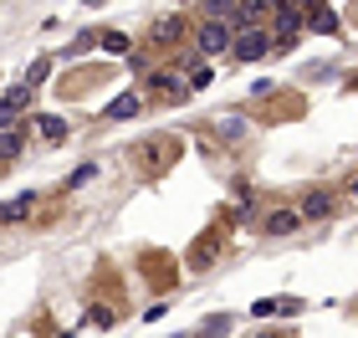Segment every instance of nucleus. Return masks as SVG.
<instances>
[{
    "label": "nucleus",
    "mask_w": 358,
    "mask_h": 338,
    "mask_svg": "<svg viewBox=\"0 0 358 338\" xmlns=\"http://www.w3.org/2000/svg\"><path fill=\"white\" fill-rule=\"evenodd\" d=\"M251 313H256V318H271V313H276V297H262V302H251Z\"/></svg>",
    "instance_id": "412c9836"
},
{
    "label": "nucleus",
    "mask_w": 358,
    "mask_h": 338,
    "mask_svg": "<svg viewBox=\"0 0 358 338\" xmlns=\"http://www.w3.org/2000/svg\"><path fill=\"white\" fill-rule=\"evenodd\" d=\"M348 200H353V205H358V180H348Z\"/></svg>",
    "instance_id": "4be33fe9"
},
{
    "label": "nucleus",
    "mask_w": 358,
    "mask_h": 338,
    "mask_svg": "<svg viewBox=\"0 0 358 338\" xmlns=\"http://www.w3.org/2000/svg\"><path fill=\"white\" fill-rule=\"evenodd\" d=\"M179 338H189V333H179Z\"/></svg>",
    "instance_id": "b1692460"
},
{
    "label": "nucleus",
    "mask_w": 358,
    "mask_h": 338,
    "mask_svg": "<svg viewBox=\"0 0 358 338\" xmlns=\"http://www.w3.org/2000/svg\"><path fill=\"white\" fill-rule=\"evenodd\" d=\"M36 216V195H10V200H0V225H21Z\"/></svg>",
    "instance_id": "1a4fd4ad"
},
{
    "label": "nucleus",
    "mask_w": 358,
    "mask_h": 338,
    "mask_svg": "<svg viewBox=\"0 0 358 338\" xmlns=\"http://www.w3.org/2000/svg\"><path fill=\"white\" fill-rule=\"evenodd\" d=\"M26 154V128H6L0 134V164H15Z\"/></svg>",
    "instance_id": "f8f14e48"
},
{
    "label": "nucleus",
    "mask_w": 358,
    "mask_h": 338,
    "mask_svg": "<svg viewBox=\"0 0 358 338\" xmlns=\"http://www.w3.org/2000/svg\"><path fill=\"white\" fill-rule=\"evenodd\" d=\"M302 308H307L302 297H276V318H297Z\"/></svg>",
    "instance_id": "6ab92c4d"
},
{
    "label": "nucleus",
    "mask_w": 358,
    "mask_h": 338,
    "mask_svg": "<svg viewBox=\"0 0 358 338\" xmlns=\"http://www.w3.org/2000/svg\"><path fill=\"white\" fill-rule=\"evenodd\" d=\"M262 231H266V236H297V231H302V216L292 211V205H276V211L262 216Z\"/></svg>",
    "instance_id": "0eeeda50"
},
{
    "label": "nucleus",
    "mask_w": 358,
    "mask_h": 338,
    "mask_svg": "<svg viewBox=\"0 0 358 338\" xmlns=\"http://www.w3.org/2000/svg\"><path fill=\"white\" fill-rule=\"evenodd\" d=\"M231 57L236 62H262V57H271V36L262 26H256V31H236V36H231Z\"/></svg>",
    "instance_id": "7ed1b4c3"
},
{
    "label": "nucleus",
    "mask_w": 358,
    "mask_h": 338,
    "mask_svg": "<svg viewBox=\"0 0 358 338\" xmlns=\"http://www.w3.org/2000/svg\"><path fill=\"white\" fill-rule=\"evenodd\" d=\"M302 15L307 6H292V0H271V52H292V41H297V31H302Z\"/></svg>",
    "instance_id": "f257e3e1"
},
{
    "label": "nucleus",
    "mask_w": 358,
    "mask_h": 338,
    "mask_svg": "<svg viewBox=\"0 0 358 338\" xmlns=\"http://www.w3.org/2000/svg\"><path fill=\"white\" fill-rule=\"evenodd\" d=\"M220 52H231V31H225V21H205L194 31V57H220Z\"/></svg>",
    "instance_id": "39448f33"
},
{
    "label": "nucleus",
    "mask_w": 358,
    "mask_h": 338,
    "mask_svg": "<svg viewBox=\"0 0 358 338\" xmlns=\"http://www.w3.org/2000/svg\"><path fill=\"white\" fill-rule=\"evenodd\" d=\"M185 26H189V15H154L149 21V46H174L179 36H185Z\"/></svg>",
    "instance_id": "423d86ee"
},
{
    "label": "nucleus",
    "mask_w": 358,
    "mask_h": 338,
    "mask_svg": "<svg viewBox=\"0 0 358 338\" xmlns=\"http://www.w3.org/2000/svg\"><path fill=\"white\" fill-rule=\"evenodd\" d=\"M103 52L123 57V52H128V36H118V31H103Z\"/></svg>",
    "instance_id": "aec40b11"
},
{
    "label": "nucleus",
    "mask_w": 358,
    "mask_h": 338,
    "mask_svg": "<svg viewBox=\"0 0 358 338\" xmlns=\"http://www.w3.org/2000/svg\"><path fill=\"white\" fill-rule=\"evenodd\" d=\"M256 338H282V333H276V328H271V333H256Z\"/></svg>",
    "instance_id": "5701e85b"
},
{
    "label": "nucleus",
    "mask_w": 358,
    "mask_h": 338,
    "mask_svg": "<svg viewBox=\"0 0 358 338\" xmlns=\"http://www.w3.org/2000/svg\"><path fill=\"white\" fill-rule=\"evenodd\" d=\"M220 251H225V225H210V231H200L189 241V251H185V267L200 277V272H210L220 262Z\"/></svg>",
    "instance_id": "f03ea898"
},
{
    "label": "nucleus",
    "mask_w": 358,
    "mask_h": 338,
    "mask_svg": "<svg viewBox=\"0 0 358 338\" xmlns=\"http://www.w3.org/2000/svg\"><path fill=\"white\" fill-rule=\"evenodd\" d=\"M215 128H220V134L231 139V143H241V134H246V118H220Z\"/></svg>",
    "instance_id": "dca6fc26"
},
{
    "label": "nucleus",
    "mask_w": 358,
    "mask_h": 338,
    "mask_svg": "<svg viewBox=\"0 0 358 338\" xmlns=\"http://www.w3.org/2000/svg\"><path fill=\"white\" fill-rule=\"evenodd\" d=\"M138 113H143V98H138V92H118V98L103 108V118H108V123H128V118H138Z\"/></svg>",
    "instance_id": "9d476101"
},
{
    "label": "nucleus",
    "mask_w": 358,
    "mask_h": 338,
    "mask_svg": "<svg viewBox=\"0 0 358 338\" xmlns=\"http://www.w3.org/2000/svg\"><path fill=\"white\" fill-rule=\"evenodd\" d=\"M333 195H328V190H307V195H302V205H297V216L302 220H333Z\"/></svg>",
    "instance_id": "6e6552de"
},
{
    "label": "nucleus",
    "mask_w": 358,
    "mask_h": 338,
    "mask_svg": "<svg viewBox=\"0 0 358 338\" xmlns=\"http://www.w3.org/2000/svg\"><path fill=\"white\" fill-rule=\"evenodd\" d=\"M36 134H41L46 143H62L72 128H67V118H57V113H41V118H36Z\"/></svg>",
    "instance_id": "ddd939ff"
},
{
    "label": "nucleus",
    "mask_w": 358,
    "mask_h": 338,
    "mask_svg": "<svg viewBox=\"0 0 358 338\" xmlns=\"http://www.w3.org/2000/svg\"><path fill=\"white\" fill-rule=\"evenodd\" d=\"M302 26H307V31H328V36H338V10H333V6H307Z\"/></svg>",
    "instance_id": "9b49d317"
},
{
    "label": "nucleus",
    "mask_w": 358,
    "mask_h": 338,
    "mask_svg": "<svg viewBox=\"0 0 358 338\" xmlns=\"http://www.w3.org/2000/svg\"><path fill=\"white\" fill-rule=\"evenodd\" d=\"M15 113H21V108H15L6 92H0V134H6V128H15Z\"/></svg>",
    "instance_id": "a211bd4d"
},
{
    "label": "nucleus",
    "mask_w": 358,
    "mask_h": 338,
    "mask_svg": "<svg viewBox=\"0 0 358 338\" xmlns=\"http://www.w3.org/2000/svg\"><path fill=\"white\" fill-rule=\"evenodd\" d=\"M149 92H159V103H185V98H189V77L154 67V72H149Z\"/></svg>",
    "instance_id": "20e7f679"
},
{
    "label": "nucleus",
    "mask_w": 358,
    "mask_h": 338,
    "mask_svg": "<svg viewBox=\"0 0 358 338\" xmlns=\"http://www.w3.org/2000/svg\"><path fill=\"white\" fill-rule=\"evenodd\" d=\"M231 328H236V323H231V313H215V318H205V323H200L205 338H225Z\"/></svg>",
    "instance_id": "4468645a"
},
{
    "label": "nucleus",
    "mask_w": 358,
    "mask_h": 338,
    "mask_svg": "<svg viewBox=\"0 0 358 338\" xmlns=\"http://www.w3.org/2000/svg\"><path fill=\"white\" fill-rule=\"evenodd\" d=\"M46 72H52V62H31V67H26V87H36V83H46Z\"/></svg>",
    "instance_id": "f3484780"
},
{
    "label": "nucleus",
    "mask_w": 358,
    "mask_h": 338,
    "mask_svg": "<svg viewBox=\"0 0 358 338\" xmlns=\"http://www.w3.org/2000/svg\"><path fill=\"white\" fill-rule=\"evenodd\" d=\"M97 180V164H77L72 174H67V190H83V185H92Z\"/></svg>",
    "instance_id": "2eb2a0df"
}]
</instances>
